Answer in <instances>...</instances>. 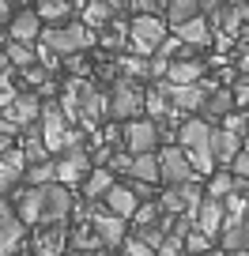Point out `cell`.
<instances>
[{
    "instance_id": "cell-48",
    "label": "cell",
    "mask_w": 249,
    "mask_h": 256,
    "mask_svg": "<svg viewBox=\"0 0 249 256\" xmlns=\"http://www.w3.org/2000/svg\"><path fill=\"white\" fill-rule=\"evenodd\" d=\"M65 68H68V72H76V80H80V76L87 72V60H83V53H80V56H65Z\"/></svg>"
},
{
    "instance_id": "cell-40",
    "label": "cell",
    "mask_w": 249,
    "mask_h": 256,
    "mask_svg": "<svg viewBox=\"0 0 249 256\" xmlns=\"http://www.w3.org/2000/svg\"><path fill=\"white\" fill-rule=\"evenodd\" d=\"M155 256H185L181 238H177V234H166V238H162V245L155 248Z\"/></svg>"
},
{
    "instance_id": "cell-29",
    "label": "cell",
    "mask_w": 249,
    "mask_h": 256,
    "mask_svg": "<svg viewBox=\"0 0 249 256\" xmlns=\"http://www.w3.org/2000/svg\"><path fill=\"white\" fill-rule=\"evenodd\" d=\"M129 177L140 181V184H155V181H159V158H155V154H140V158H132Z\"/></svg>"
},
{
    "instance_id": "cell-12",
    "label": "cell",
    "mask_w": 249,
    "mask_h": 256,
    "mask_svg": "<svg viewBox=\"0 0 249 256\" xmlns=\"http://www.w3.org/2000/svg\"><path fill=\"white\" fill-rule=\"evenodd\" d=\"M53 170H57V184L72 188V184L87 181L91 158H87V151H83V147H76V151H65V154H61V162H53Z\"/></svg>"
},
{
    "instance_id": "cell-42",
    "label": "cell",
    "mask_w": 249,
    "mask_h": 256,
    "mask_svg": "<svg viewBox=\"0 0 249 256\" xmlns=\"http://www.w3.org/2000/svg\"><path fill=\"white\" fill-rule=\"evenodd\" d=\"M125 34H129V26H121V23H113L110 30L102 34V46H106V49H117V46H121V38H125Z\"/></svg>"
},
{
    "instance_id": "cell-3",
    "label": "cell",
    "mask_w": 249,
    "mask_h": 256,
    "mask_svg": "<svg viewBox=\"0 0 249 256\" xmlns=\"http://www.w3.org/2000/svg\"><path fill=\"white\" fill-rule=\"evenodd\" d=\"M129 34H132V56L147 60L166 42V23H162V16H136L129 23Z\"/></svg>"
},
{
    "instance_id": "cell-7",
    "label": "cell",
    "mask_w": 249,
    "mask_h": 256,
    "mask_svg": "<svg viewBox=\"0 0 249 256\" xmlns=\"http://www.w3.org/2000/svg\"><path fill=\"white\" fill-rule=\"evenodd\" d=\"M87 218H91V230H95L98 245H106V248H117L121 241L129 238V234H125L129 222H121L117 215H110L102 204H87Z\"/></svg>"
},
{
    "instance_id": "cell-36",
    "label": "cell",
    "mask_w": 249,
    "mask_h": 256,
    "mask_svg": "<svg viewBox=\"0 0 249 256\" xmlns=\"http://www.w3.org/2000/svg\"><path fill=\"white\" fill-rule=\"evenodd\" d=\"M144 110L151 113V117H166V113H174V110H170V102H166V98H162L155 87L144 90Z\"/></svg>"
},
{
    "instance_id": "cell-45",
    "label": "cell",
    "mask_w": 249,
    "mask_h": 256,
    "mask_svg": "<svg viewBox=\"0 0 249 256\" xmlns=\"http://www.w3.org/2000/svg\"><path fill=\"white\" fill-rule=\"evenodd\" d=\"M76 245H80V248H95V245H98V238H95V230H91V222L76 230Z\"/></svg>"
},
{
    "instance_id": "cell-51",
    "label": "cell",
    "mask_w": 249,
    "mask_h": 256,
    "mask_svg": "<svg viewBox=\"0 0 249 256\" xmlns=\"http://www.w3.org/2000/svg\"><path fill=\"white\" fill-rule=\"evenodd\" d=\"M8 151H12V140L4 136V132H0V154H8Z\"/></svg>"
},
{
    "instance_id": "cell-25",
    "label": "cell",
    "mask_w": 249,
    "mask_h": 256,
    "mask_svg": "<svg viewBox=\"0 0 249 256\" xmlns=\"http://www.w3.org/2000/svg\"><path fill=\"white\" fill-rule=\"evenodd\" d=\"M72 12H76V4H68V0H42L38 8H34V16H38V23H53V26H65Z\"/></svg>"
},
{
    "instance_id": "cell-41",
    "label": "cell",
    "mask_w": 249,
    "mask_h": 256,
    "mask_svg": "<svg viewBox=\"0 0 249 256\" xmlns=\"http://www.w3.org/2000/svg\"><path fill=\"white\" fill-rule=\"evenodd\" d=\"M230 98H234V106H241V110H249V80H245V76H238V83H234Z\"/></svg>"
},
{
    "instance_id": "cell-31",
    "label": "cell",
    "mask_w": 249,
    "mask_h": 256,
    "mask_svg": "<svg viewBox=\"0 0 249 256\" xmlns=\"http://www.w3.org/2000/svg\"><path fill=\"white\" fill-rule=\"evenodd\" d=\"M113 19V4H83V26L87 30H95V26H106Z\"/></svg>"
},
{
    "instance_id": "cell-30",
    "label": "cell",
    "mask_w": 249,
    "mask_h": 256,
    "mask_svg": "<svg viewBox=\"0 0 249 256\" xmlns=\"http://www.w3.org/2000/svg\"><path fill=\"white\" fill-rule=\"evenodd\" d=\"M223 248L226 252H249V218L223 230Z\"/></svg>"
},
{
    "instance_id": "cell-23",
    "label": "cell",
    "mask_w": 249,
    "mask_h": 256,
    "mask_svg": "<svg viewBox=\"0 0 249 256\" xmlns=\"http://www.w3.org/2000/svg\"><path fill=\"white\" fill-rule=\"evenodd\" d=\"M200 72H204L200 60H174L166 68V83H174V87H193V83H200Z\"/></svg>"
},
{
    "instance_id": "cell-18",
    "label": "cell",
    "mask_w": 249,
    "mask_h": 256,
    "mask_svg": "<svg viewBox=\"0 0 249 256\" xmlns=\"http://www.w3.org/2000/svg\"><path fill=\"white\" fill-rule=\"evenodd\" d=\"M238 151H241V136H234V132H226V128H211V162L230 166Z\"/></svg>"
},
{
    "instance_id": "cell-32",
    "label": "cell",
    "mask_w": 249,
    "mask_h": 256,
    "mask_svg": "<svg viewBox=\"0 0 249 256\" xmlns=\"http://www.w3.org/2000/svg\"><path fill=\"white\" fill-rule=\"evenodd\" d=\"M27 188H46V184H53L57 181V170H53V162H38V166H27Z\"/></svg>"
},
{
    "instance_id": "cell-20",
    "label": "cell",
    "mask_w": 249,
    "mask_h": 256,
    "mask_svg": "<svg viewBox=\"0 0 249 256\" xmlns=\"http://www.w3.org/2000/svg\"><path fill=\"white\" fill-rule=\"evenodd\" d=\"M27 174V158L23 151H8V154H0V192H12L19 181H23Z\"/></svg>"
},
{
    "instance_id": "cell-24",
    "label": "cell",
    "mask_w": 249,
    "mask_h": 256,
    "mask_svg": "<svg viewBox=\"0 0 249 256\" xmlns=\"http://www.w3.org/2000/svg\"><path fill=\"white\" fill-rule=\"evenodd\" d=\"M16 204H19V222L23 226H38V215H42V196L38 188H19L16 192Z\"/></svg>"
},
{
    "instance_id": "cell-53",
    "label": "cell",
    "mask_w": 249,
    "mask_h": 256,
    "mask_svg": "<svg viewBox=\"0 0 249 256\" xmlns=\"http://www.w3.org/2000/svg\"><path fill=\"white\" fill-rule=\"evenodd\" d=\"M241 154L249 158V136H241Z\"/></svg>"
},
{
    "instance_id": "cell-38",
    "label": "cell",
    "mask_w": 249,
    "mask_h": 256,
    "mask_svg": "<svg viewBox=\"0 0 249 256\" xmlns=\"http://www.w3.org/2000/svg\"><path fill=\"white\" fill-rule=\"evenodd\" d=\"M155 222H159V204H151V200L140 204L136 215H132V226L140 230V226H155Z\"/></svg>"
},
{
    "instance_id": "cell-14",
    "label": "cell",
    "mask_w": 249,
    "mask_h": 256,
    "mask_svg": "<svg viewBox=\"0 0 249 256\" xmlns=\"http://www.w3.org/2000/svg\"><path fill=\"white\" fill-rule=\"evenodd\" d=\"M23 230L27 226L19 222V215L12 211L8 200H0V256H12L19 248V241H23Z\"/></svg>"
},
{
    "instance_id": "cell-27",
    "label": "cell",
    "mask_w": 249,
    "mask_h": 256,
    "mask_svg": "<svg viewBox=\"0 0 249 256\" xmlns=\"http://www.w3.org/2000/svg\"><path fill=\"white\" fill-rule=\"evenodd\" d=\"M110 188H113V174H110V170H91L87 181H83V196H87V204H98Z\"/></svg>"
},
{
    "instance_id": "cell-19",
    "label": "cell",
    "mask_w": 249,
    "mask_h": 256,
    "mask_svg": "<svg viewBox=\"0 0 249 256\" xmlns=\"http://www.w3.org/2000/svg\"><path fill=\"white\" fill-rule=\"evenodd\" d=\"M102 200H106V211H110V215H117L121 222H129V218L136 215V208H140V200L132 196L129 188H125V184H113Z\"/></svg>"
},
{
    "instance_id": "cell-34",
    "label": "cell",
    "mask_w": 249,
    "mask_h": 256,
    "mask_svg": "<svg viewBox=\"0 0 249 256\" xmlns=\"http://www.w3.org/2000/svg\"><path fill=\"white\" fill-rule=\"evenodd\" d=\"M230 192H234V177L226 174V170H219V174L211 177V184H208V196L211 200H226Z\"/></svg>"
},
{
    "instance_id": "cell-49",
    "label": "cell",
    "mask_w": 249,
    "mask_h": 256,
    "mask_svg": "<svg viewBox=\"0 0 249 256\" xmlns=\"http://www.w3.org/2000/svg\"><path fill=\"white\" fill-rule=\"evenodd\" d=\"M12 16H16V8H12L8 0H0V23H12Z\"/></svg>"
},
{
    "instance_id": "cell-13",
    "label": "cell",
    "mask_w": 249,
    "mask_h": 256,
    "mask_svg": "<svg viewBox=\"0 0 249 256\" xmlns=\"http://www.w3.org/2000/svg\"><path fill=\"white\" fill-rule=\"evenodd\" d=\"M38 113H42V98H38V94H31V90H23V94L12 98V106L0 113V117L12 120V124L23 132V128H31L34 120H38Z\"/></svg>"
},
{
    "instance_id": "cell-54",
    "label": "cell",
    "mask_w": 249,
    "mask_h": 256,
    "mask_svg": "<svg viewBox=\"0 0 249 256\" xmlns=\"http://www.w3.org/2000/svg\"><path fill=\"white\" fill-rule=\"evenodd\" d=\"M200 256H223V252H219V248H208V252H200Z\"/></svg>"
},
{
    "instance_id": "cell-11",
    "label": "cell",
    "mask_w": 249,
    "mask_h": 256,
    "mask_svg": "<svg viewBox=\"0 0 249 256\" xmlns=\"http://www.w3.org/2000/svg\"><path fill=\"white\" fill-rule=\"evenodd\" d=\"M159 181H166V184L196 181V170H193V162L181 154V147H166V151L159 154Z\"/></svg>"
},
{
    "instance_id": "cell-43",
    "label": "cell",
    "mask_w": 249,
    "mask_h": 256,
    "mask_svg": "<svg viewBox=\"0 0 249 256\" xmlns=\"http://www.w3.org/2000/svg\"><path fill=\"white\" fill-rule=\"evenodd\" d=\"M23 80H27V83H38V87H49V72L42 68V64H31V68H23Z\"/></svg>"
},
{
    "instance_id": "cell-50",
    "label": "cell",
    "mask_w": 249,
    "mask_h": 256,
    "mask_svg": "<svg viewBox=\"0 0 249 256\" xmlns=\"http://www.w3.org/2000/svg\"><path fill=\"white\" fill-rule=\"evenodd\" d=\"M12 98H16V90H0V113L12 106Z\"/></svg>"
},
{
    "instance_id": "cell-56",
    "label": "cell",
    "mask_w": 249,
    "mask_h": 256,
    "mask_svg": "<svg viewBox=\"0 0 249 256\" xmlns=\"http://www.w3.org/2000/svg\"><path fill=\"white\" fill-rule=\"evenodd\" d=\"M245 117H249V110H245Z\"/></svg>"
},
{
    "instance_id": "cell-10",
    "label": "cell",
    "mask_w": 249,
    "mask_h": 256,
    "mask_svg": "<svg viewBox=\"0 0 249 256\" xmlns=\"http://www.w3.org/2000/svg\"><path fill=\"white\" fill-rule=\"evenodd\" d=\"M155 90H159L170 102V110H177V113H196L204 106V94H208V87H200V83H193V87H174V83H166V80L155 83Z\"/></svg>"
},
{
    "instance_id": "cell-22",
    "label": "cell",
    "mask_w": 249,
    "mask_h": 256,
    "mask_svg": "<svg viewBox=\"0 0 249 256\" xmlns=\"http://www.w3.org/2000/svg\"><path fill=\"white\" fill-rule=\"evenodd\" d=\"M174 38L181 42L185 49H200V46H208V42H211V26H208V19H204V16H196L193 23L177 26Z\"/></svg>"
},
{
    "instance_id": "cell-5",
    "label": "cell",
    "mask_w": 249,
    "mask_h": 256,
    "mask_svg": "<svg viewBox=\"0 0 249 256\" xmlns=\"http://www.w3.org/2000/svg\"><path fill=\"white\" fill-rule=\"evenodd\" d=\"M140 110H144V90H140V83L121 76V80L113 83V94H110V117L129 124V120H136Z\"/></svg>"
},
{
    "instance_id": "cell-4",
    "label": "cell",
    "mask_w": 249,
    "mask_h": 256,
    "mask_svg": "<svg viewBox=\"0 0 249 256\" xmlns=\"http://www.w3.org/2000/svg\"><path fill=\"white\" fill-rule=\"evenodd\" d=\"M72 87H76V113H80L83 124H98V120L110 117V94L91 87L87 80H72Z\"/></svg>"
},
{
    "instance_id": "cell-2",
    "label": "cell",
    "mask_w": 249,
    "mask_h": 256,
    "mask_svg": "<svg viewBox=\"0 0 249 256\" xmlns=\"http://www.w3.org/2000/svg\"><path fill=\"white\" fill-rule=\"evenodd\" d=\"M42 46L53 56H80V53H87V49L95 46V34L83 23H65V26H49V30L42 34Z\"/></svg>"
},
{
    "instance_id": "cell-47",
    "label": "cell",
    "mask_w": 249,
    "mask_h": 256,
    "mask_svg": "<svg viewBox=\"0 0 249 256\" xmlns=\"http://www.w3.org/2000/svg\"><path fill=\"white\" fill-rule=\"evenodd\" d=\"M129 166H132V154H125V151L110 154V170H117V174H129Z\"/></svg>"
},
{
    "instance_id": "cell-52",
    "label": "cell",
    "mask_w": 249,
    "mask_h": 256,
    "mask_svg": "<svg viewBox=\"0 0 249 256\" xmlns=\"http://www.w3.org/2000/svg\"><path fill=\"white\" fill-rule=\"evenodd\" d=\"M241 76H245V80H249V49H245V53H241Z\"/></svg>"
},
{
    "instance_id": "cell-35",
    "label": "cell",
    "mask_w": 249,
    "mask_h": 256,
    "mask_svg": "<svg viewBox=\"0 0 249 256\" xmlns=\"http://www.w3.org/2000/svg\"><path fill=\"white\" fill-rule=\"evenodd\" d=\"M181 248H185L189 256H200V252H208V248H211V238H204L200 230H189V234L181 238Z\"/></svg>"
},
{
    "instance_id": "cell-57",
    "label": "cell",
    "mask_w": 249,
    "mask_h": 256,
    "mask_svg": "<svg viewBox=\"0 0 249 256\" xmlns=\"http://www.w3.org/2000/svg\"><path fill=\"white\" fill-rule=\"evenodd\" d=\"M245 23H249V19H245Z\"/></svg>"
},
{
    "instance_id": "cell-1",
    "label": "cell",
    "mask_w": 249,
    "mask_h": 256,
    "mask_svg": "<svg viewBox=\"0 0 249 256\" xmlns=\"http://www.w3.org/2000/svg\"><path fill=\"white\" fill-rule=\"evenodd\" d=\"M177 144H181V154L193 162L196 174H211L215 162H211V124L204 117H189L181 128H177Z\"/></svg>"
},
{
    "instance_id": "cell-21",
    "label": "cell",
    "mask_w": 249,
    "mask_h": 256,
    "mask_svg": "<svg viewBox=\"0 0 249 256\" xmlns=\"http://www.w3.org/2000/svg\"><path fill=\"white\" fill-rule=\"evenodd\" d=\"M65 241H68L65 226H46L34 238V256H65Z\"/></svg>"
},
{
    "instance_id": "cell-8",
    "label": "cell",
    "mask_w": 249,
    "mask_h": 256,
    "mask_svg": "<svg viewBox=\"0 0 249 256\" xmlns=\"http://www.w3.org/2000/svg\"><path fill=\"white\" fill-rule=\"evenodd\" d=\"M121 140H125V151L132 154V158H140V154H155V147H159V124L155 120H129V124L121 128Z\"/></svg>"
},
{
    "instance_id": "cell-39",
    "label": "cell",
    "mask_w": 249,
    "mask_h": 256,
    "mask_svg": "<svg viewBox=\"0 0 249 256\" xmlns=\"http://www.w3.org/2000/svg\"><path fill=\"white\" fill-rule=\"evenodd\" d=\"M121 68H125V80H132V83H136L140 76H151L144 56H125V60H121Z\"/></svg>"
},
{
    "instance_id": "cell-9",
    "label": "cell",
    "mask_w": 249,
    "mask_h": 256,
    "mask_svg": "<svg viewBox=\"0 0 249 256\" xmlns=\"http://www.w3.org/2000/svg\"><path fill=\"white\" fill-rule=\"evenodd\" d=\"M38 196H42V215H38V222H46V226H61L68 215H72V196H68V188L65 184H46V188H38Z\"/></svg>"
},
{
    "instance_id": "cell-26",
    "label": "cell",
    "mask_w": 249,
    "mask_h": 256,
    "mask_svg": "<svg viewBox=\"0 0 249 256\" xmlns=\"http://www.w3.org/2000/svg\"><path fill=\"white\" fill-rule=\"evenodd\" d=\"M196 16H200V4H196V0H170V4H166V16H162V23L177 30V26L193 23Z\"/></svg>"
},
{
    "instance_id": "cell-16",
    "label": "cell",
    "mask_w": 249,
    "mask_h": 256,
    "mask_svg": "<svg viewBox=\"0 0 249 256\" xmlns=\"http://www.w3.org/2000/svg\"><path fill=\"white\" fill-rule=\"evenodd\" d=\"M193 222H196V230H200L204 238H219V230H223V204L211 200V196H204L200 208H196V215H193Z\"/></svg>"
},
{
    "instance_id": "cell-33",
    "label": "cell",
    "mask_w": 249,
    "mask_h": 256,
    "mask_svg": "<svg viewBox=\"0 0 249 256\" xmlns=\"http://www.w3.org/2000/svg\"><path fill=\"white\" fill-rule=\"evenodd\" d=\"M4 56H8L12 68H31V64H38V60H34V49L31 46H19V42H12V46L4 49Z\"/></svg>"
},
{
    "instance_id": "cell-55",
    "label": "cell",
    "mask_w": 249,
    "mask_h": 256,
    "mask_svg": "<svg viewBox=\"0 0 249 256\" xmlns=\"http://www.w3.org/2000/svg\"><path fill=\"white\" fill-rule=\"evenodd\" d=\"M230 256H249V252H230Z\"/></svg>"
},
{
    "instance_id": "cell-37",
    "label": "cell",
    "mask_w": 249,
    "mask_h": 256,
    "mask_svg": "<svg viewBox=\"0 0 249 256\" xmlns=\"http://www.w3.org/2000/svg\"><path fill=\"white\" fill-rule=\"evenodd\" d=\"M162 238H166V230H162L159 222H155V226H140V230H136V241H140V245H147L151 252L162 245Z\"/></svg>"
},
{
    "instance_id": "cell-6",
    "label": "cell",
    "mask_w": 249,
    "mask_h": 256,
    "mask_svg": "<svg viewBox=\"0 0 249 256\" xmlns=\"http://www.w3.org/2000/svg\"><path fill=\"white\" fill-rule=\"evenodd\" d=\"M200 200H204L200 181H189V184H170V188L162 192L159 208L162 211H174V215H181V218H193L196 208H200Z\"/></svg>"
},
{
    "instance_id": "cell-15",
    "label": "cell",
    "mask_w": 249,
    "mask_h": 256,
    "mask_svg": "<svg viewBox=\"0 0 249 256\" xmlns=\"http://www.w3.org/2000/svg\"><path fill=\"white\" fill-rule=\"evenodd\" d=\"M249 19V4H219L215 12H211V23H215L219 38H230V34H238V26Z\"/></svg>"
},
{
    "instance_id": "cell-44",
    "label": "cell",
    "mask_w": 249,
    "mask_h": 256,
    "mask_svg": "<svg viewBox=\"0 0 249 256\" xmlns=\"http://www.w3.org/2000/svg\"><path fill=\"white\" fill-rule=\"evenodd\" d=\"M230 170H234V174H230L234 181H245V177H249V158L238 151V154H234V162H230Z\"/></svg>"
},
{
    "instance_id": "cell-46",
    "label": "cell",
    "mask_w": 249,
    "mask_h": 256,
    "mask_svg": "<svg viewBox=\"0 0 249 256\" xmlns=\"http://www.w3.org/2000/svg\"><path fill=\"white\" fill-rule=\"evenodd\" d=\"M249 124V117H241V113H226V132H234V136H241Z\"/></svg>"
},
{
    "instance_id": "cell-28",
    "label": "cell",
    "mask_w": 249,
    "mask_h": 256,
    "mask_svg": "<svg viewBox=\"0 0 249 256\" xmlns=\"http://www.w3.org/2000/svg\"><path fill=\"white\" fill-rule=\"evenodd\" d=\"M200 113H204V117H226V113H234V98H230V90H223V87L208 90V94H204Z\"/></svg>"
},
{
    "instance_id": "cell-17",
    "label": "cell",
    "mask_w": 249,
    "mask_h": 256,
    "mask_svg": "<svg viewBox=\"0 0 249 256\" xmlns=\"http://www.w3.org/2000/svg\"><path fill=\"white\" fill-rule=\"evenodd\" d=\"M38 30H42V23H38V16H34V8L16 12V16H12V23H8L12 42H19V46H31V42H38Z\"/></svg>"
}]
</instances>
